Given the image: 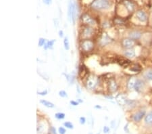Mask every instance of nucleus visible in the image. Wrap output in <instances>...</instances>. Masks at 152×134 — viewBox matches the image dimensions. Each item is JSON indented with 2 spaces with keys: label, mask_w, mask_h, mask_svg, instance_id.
<instances>
[{
  "label": "nucleus",
  "mask_w": 152,
  "mask_h": 134,
  "mask_svg": "<svg viewBox=\"0 0 152 134\" xmlns=\"http://www.w3.org/2000/svg\"><path fill=\"white\" fill-rule=\"evenodd\" d=\"M68 19L70 22L75 23L77 16V4L74 0H70L68 6Z\"/></svg>",
  "instance_id": "nucleus-1"
},
{
  "label": "nucleus",
  "mask_w": 152,
  "mask_h": 134,
  "mask_svg": "<svg viewBox=\"0 0 152 134\" xmlns=\"http://www.w3.org/2000/svg\"><path fill=\"white\" fill-rule=\"evenodd\" d=\"M91 6L95 10H106L110 8V3L108 0H94Z\"/></svg>",
  "instance_id": "nucleus-2"
},
{
  "label": "nucleus",
  "mask_w": 152,
  "mask_h": 134,
  "mask_svg": "<svg viewBox=\"0 0 152 134\" xmlns=\"http://www.w3.org/2000/svg\"><path fill=\"white\" fill-rule=\"evenodd\" d=\"M146 115V112L145 110H140L139 111L135 113L132 117V119L134 122L139 123Z\"/></svg>",
  "instance_id": "nucleus-3"
},
{
  "label": "nucleus",
  "mask_w": 152,
  "mask_h": 134,
  "mask_svg": "<svg viewBox=\"0 0 152 134\" xmlns=\"http://www.w3.org/2000/svg\"><path fill=\"white\" fill-rule=\"evenodd\" d=\"M135 41L131 38H126L124 39L122 41V45L123 47L127 50V49H132L135 46Z\"/></svg>",
  "instance_id": "nucleus-4"
},
{
  "label": "nucleus",
  "mask_w": 152,
  "mask_h": 134,
  "mask_svg": "<svg viewBox=\"0 0 152 134\" xmlns=\"http://www.w3.org/2000/svg\"><path fill=\"white\" fill-rule=\"evenodd\" d=\"M93 47H94V43L90 40H85L81 43V47L85 52H89L93 48Z\"/></svg>",
  "instance_id": "nucleus-5"
},
{
  "label": "nucleus",
  "mask_w": 152,
  "mask_h": 134,
  "mask_svg": "<svg viewBox=\"0 0 152 134\" xmlns=\"http://www.w3.org/2000/svg\"><path fill=\"white\" fill-rule=\"evenodd\" d=\"M81 19H82V21H83V23L85 24V25H87L93 26L95 24V22L93 20V18H92L89 14H83L82 17H81Z\"/></svg>",
  "instance_id": "nucleus-6"
},
{
  "label": "nucleus",
  "mask_w": 152,
  "mask_h": 134,
  "mask_svg": "<svg viewBox=\"0 0 152 134\" xmlns=\"http://www.w3.org/2000/svg\"><path fill=\"white\" fill-rule=\"evenodd\" d=\"M135 16H136V18L137 19L141 22H145L147 20V16L143 10H138L136 12Z\"/></svg>",
  "instance_id": "nucleus-7"
},
{
  "label": "nucleus",
  "mask_w": 152,
  "mask_h": 134,
  "mask_svg": "<svg viewBox=\"0 0 152 134\" xmlns=\"http://www.w3.org/2000/svg\"><path fill=\"white\" fill-rule=\"evenodd\" d=\"M108 89H109V91L112 93H114L117 91L118 84L115 80L113 79H110L108 82Z\"/></svg>",
  "instance_id": "nucleus-8"
},
{
  "label": "nucleus",
  "mask_w": 152,
  "mask_h": 134,
  "mask_svg": "<svg viewBox=\"0 0 152 134\" xmlns=\"http://www.w3.org/2000/svg\"><path fill=\"white\" fill-rule=\"evenodd\" d=\"M117 62L118 63L120 66L123 67V68H126L131 64V62L129 59L124 58H119L117 59Z\"/></svg>",
  "instance_id": "nucleus-9"
},
{
  "label": "nucleus",
  "mask_w": 152,
  "mask_h": 134,
  "mask_svg": "<svg viewBox=\"0 0 152 134\" xmlns=\"http://www.w3.org/2000/svg\"><path fill=\"white\" fill-rule=\"evenodd\" d=\"M129 38H131V39L133 40H138L142 36V33H141L140 31H131L129 33Z\"/></svg>",
  "instance_id": "nucleus-10"
},
{
  "label": "nucleus",
  "mask_w": 152,
  "mask_h": 134,
  "mask_svg": "<svg viewBox=\"0 0 152 134\" xmlns=\"http://www.w3.org/2000/svg\"><path fill=\"white\" fill-rule=\"evenodd\" d=\"M137 79H138L137 77H132L130 78L129 81H128V83H127V88H128V89H130V90L134 89Z\"/></svg>",
  "instance_id": "nucleus-11"
},
{
  "label": "nucleus",
  "mask_w": 152,
  "mask_h": 134,
  "mask_svg": "<svg viewBox=\"0 0 152 134\" xmlns=\"http://www.w3.org/2000/svg\"><path fill=\"white\" fill-rule=\"evenodd\" d=\"M116 100L117 103L121 106H124L126 104V98L125 95H122V94H118L116 98Z\"/></svg>",
  "instance_id": "nucleus-12"
},
{
  "label": "nucleus",
  "mask_w": 152,
  "mask_h": 134,
  "mask_svg": "<svg viewBox=\"0 0 152 134\" xmlns=\"http://www.w3.org/2000/svg\"><path fill=\"white\" fill-rule=\"evenodd\" d=\"M111 39H110V37L108 36L107 34H103V35L102 36V38L100 39V43L102 45H106L109 44V43L111 42Z\"/></svg>",
  "instance_id": "nucleus-13"
},
{
  "label": "nucleus",
  "mask_w": 152,
  "mask_h": 134,
  "mask_svg": "<svg viewBox=\"0 0 152 134\" xmlns=\"http://www.w3.org/2000/svg\"><path fill=\"white\" fill-rule=\"evenodd\" d=\"M144 88V82L142 80L137 79L136 84L135 86V90L137 92H140L143 89V88Z\"/></svg>",
  "instance_id": "nucleus-14"
},
{
  "label": "nucleus",
  "mask_w": 152,
  "mask_h": 134,
  "mask_svg": "<svg viewBox=\"0 0 152 134\" xmlns=\"http://www.w3.org/2000/svg\"><path fill=\"white\" fill-rule=\"evenodd\" d=\"M97 82L94 78L90 77L87 81V87L90 89H93L96 86Z\"/></svg>",
  "instance_id": "nucleus-15"
},
{
  "label": "nucleus",
  "mask_w": 152,
  "mask_h": 134,
  "mask_svg": "<svg viewBox=\"0 0 152 134\" xmlns=\"http://www.w3.org/2000/svg\"><path fill=\"white\" fill-rule=\"evenodd\" d=\"M87 72H88V69L86 68V66L84 65H81L80 66L79 70V75L81 78H84L85 76H87Z\"/></svg>",
  "instance_id": "nucleus-16"
},
{
  "label": "nucleus",
  "mask_w": 152,
  "mask_h": 134,
  "mask_svg": "<svg viewBox=\"0 0 152 134\" xmlns=\"http://www.w3.org/2000/svg\"><path fill=\"white\" fill-rule=\"evenodd\" d=\"M124 54L125 56L130 58H133L135 56V52L133 48L125 50V51L124 52Z\"/></svg>",
  "instance_id": "nucleus-17"
},
{
  "label": "nucleus",
  "mask_w": 152,
  "mask_h": 134,
  "mask_svg": "<svg viewBox=\"0 0 152 134\" xmlns=\"http://www.w3.org/2000/svg\"><path fill=\"white\" fill-rule=\"evenodd\" d=\"M124 6H125V7L126 8L127 10H129V12H133V10H134V9H135L134 4H133V3L130 2V1H128V0L124 1Z\"/></svg>",
  "instance_id": "nucleus-18"
},
{
  "label": "nucleus",
  "mask_w": 152,
  "mask_h": 134,
  "mask_svg": "<svg viewBox=\"0 0 152 134\" xmlns=\"http://www.w3.org/2000/svg\"><path fill=\"white\" fill-rule=\"evenodd\" d=\"M145 123L148 125H152V111L146 114L145 117Z\"/></svg>",
  "instance_id": "nucleus-19"
},
{
  "label": "nucleus",
  "mask_w": 152,
  "mask_h": 134,
  "mask_svg": "<svg viewBox=\"0 0 152 134\" xmlns=\"http://www.w3.org/2000/svg\"><path fill=\"white\" fill-rule=\"evenodd\" d=\"M93 32V29H91V28L86 27L84 29V30H83V35L84 37H90V36L92 35Z\"/></svg>",
  "instance_id": "nucleus-20"
},
{
  "label": "nucleus",
  "mask_w": 152,
  "mask_h": 134,
  "mask_svg": "<svg viewBox=\"0 0 152 134\" xmlns=\"http://www.w3.org/2000/svg\"><path fill=\"white\" fill-rule=\"evenodd\" d=\"M40 102L43 105H44L45 106L47 107V108H54L55 107V105L52 103V102L47 101V100H41Z\"/></svg>",
  "instance_id": "nucleus-21"
},
{
  "label": "nucleus",
  "mask_w": 152,
  "mask_h": 134,
  "mask_svg": "<svg viewBox=\"0 0 152 134\" xmlns=\"http://www.w3.org/2000/svg\"><path fill=\"white\" fill-rule=\"evenodd\" d=\"M56 42V40L55 39H52V40H50V41H48L47 42L45 43V46L44 49L45 50H47V49H52L53 48V45H54V43Z\"/></svg>",
  "instance_id": "nucleus-22"
},
{
  "label": "nucleus",
  "mask_w": 152,
  "mask_h": 134,
  "mask_svg": "<svg viewBox=\"0 0 152 134\" xmlns=\"http://www.w3.org/2000/svg\"><path fill=\"white\" fill-rule=\"evenodd\" d=\"M55 117L58 120H62L65 118V114L63 113H57L55 114Z\"/></svg>",
  "instance_id": "nucleus-23"
},
{
  "label": "nucleus",
  "mask_w": 152,
  "mask_h": 134,
  "mask_svg": "<svg viewBox=\"0 0 152 134\" xmlns=\"http://www.w3.org/2000/svg\"><path fill=\"white\" fill-rule=\"evenodd\" d=\"M64 48L66 50H68L70 49V44H69V41H68V38L67 37H66L64 38Z\"/></svg>",
  "instance_id": "nucleus-24"
},
{
  "label": "nucleus",
  "mask_w": 152,
  "mask_h": 134,
  "mask_svg": "<svg viewBox=\"0 0 152 134\" xmlns=\"http://www.w3.org/2000/svg\"><path fill=\"white\" fill-rule=\"evenodd\" d=\"M64 125L65 127H66L67 129H74V125L71 122H70V121L65 122L64 123Z\"/></svg>",
  "instance_id": "nucleus-25"
},
{
  "label": "nucleus",
  "mask_w": 152,
  "mask_h": 134,
  "mask_svg": "<svg viewBox=\"0 0 152 134\" xmlns=\"http://www.w3.org/2000/svg\"><path fill=\"white\" fill-rule=\"evenodd\" d=\"M145 77L148 80L152 81V70H149L145 72Z\"/></svg>",
  "instance_id": "nucleus-26"
},
{
  "label": "nucleus",
  "mask_w": 152,
  "mask_h": 134,
  "mask_svg": "<svg viewBox=\"0 0 152 134\" xmlns=\"http://www.w3.org/2000/svg\"><path fill=\"white\" fill-rule=\"evenodd\" d=\"M45 43V39H43V38H40L39 39V46L42 47L43 45H44Z\"/></svg>",
  "instance_id": "nucleus-27"
},
{
  "label": "nucleus",
  "mask_w": 152,
  "mask_h": 134,
  "mask_svg": "<svg viewBox=\"0 0 152 134\" xmlns=\"http://www.w3.org/2000/svg\"><path fill=\"white\" fill-rule=\"evenodd\" d=\"M59 95H60V97H62V98H67L68 97L67 93H66L65 91H64V90L60 91V92H59Z\"/></svg>",
  "instance_id": "nucleus-28"
},
{
  "label": "nucleus",
  "mask_w": 152,
  "mask_h": 134,
  "mask_svg": "<svg viewBox=\"0 0 152 134\" xmlns=\"http://www.w3.org/2000/svg\"><path fill=\"white\" fill-rule=\"evenodd\" d=\"M58 132L60 134H65L66 132V130L63 127H60L59 129H58Z\"/></svg>",
  "instance_id": "nucleus-29"
},
{
  "label": "nucleus",
  "mask_w": 152,
  "mask_h": 134,
  "mask_svg": "<svg viewBox=\"0 0 152 134\" xmlns=\"http://www.w3.org/2000/svg\"><path fill=\"white\" fill-rule=\"evenodd\" d=\"M79 123H80V124L81 125H84L86 123V119H85V117H80V119H79Z\"/></svg>",
  "instance_id": "nucleus-30"
},
{
  "label": "nucleus",
  "mask_w": 152,
  "mask_h": 134,
  "mask_svg": "<svg viewBox=\"0 0 152 134\" xmlns=\"http://www.w3.org/2000/svg\"><path fill=\"white\" fill-rule=\"evenodd\" d=\"M49 132H50L51 134H57V132H56V129L53 126L51 127L50 129H49Z\"/></svg>",
  "instance_id": "nucleus-31"
},
{
  "label": "nucleus",
  "mask_w": 152,
  "mask_h": 134,
  "mask_svg": "<svg viewBox=\"0 0 152 134\" xmlns=\"http://www.w3.org/2000/svg\"><path fill=\"white\" fill-rule=\"evenodd\" d=\"M103 131H104V133H108L109 131H110V127L108 126H104Z\"/></svg>",
  "instance_id": "nucleus-32"
},
{
  "label": "nucleus",
  "mask_w": 152,
  "mask_h": 134,
  "mask_svg": "<svg viewBox=\"0 0 152 134\" xmlns=\"http://www.w3.org/2000/svg\"><path fill=\"white\" fill-rule=\"evenodd\" d=\"M37 93H38L39 95H45L47 93V90H43V91H39V92H37Z\"/></svg>",
  "instance_id": "nucleus-33"
},
{
  "label": "nucleus",
  "mask_w": 152,
  "mask_h": 134,
  "mask_svg": "<svg viewBox=\"0 0 152 134\" xmlns=\"http://www.w3.org/2000/svg\"><path fill=\"white\" fill-rule=\"evenodd\" d=\"M43 2L46 5H50L52 3V0H43Z\"/></svg>",
  "instance_id": "nucleus-34"
},
{
  "label": "nucleus",
  "mask_w": 152,
  "mask_h": 134,
  "mask_svg": "<svg viewBox=\"0 0 152 134\" xmlns=\"http://www.w3.org/2000/svg\"><path fill=\"white\" fill-rule=\"evenodd\" d=\"M70 104H71V105H72V106H78L79 103L78 102L74 101V100H72V101H70Z\"/></svg>",
  "instance_id": "nucleus-35"
},
{
  "label": "nucleus",
  "mask_w": 152,
  "mask_h": 134,
  "mask_svg": "<svg viewBox=\"0 0 152 134\" xmlns=\"http://www.w3.org/2000/svg\"><path fill=\"white\" fill-rule=\"evenodd\" d=\"M116 22L117 24H120V23H123L124 21L123 20H120V18H118V19L116 20Z\"/></svg>",
  "instance_id": "nucleus-36"
},
{
  "label": "nucleus",
  "mask_w": 152,
  "mask_h": 134,
  "mask_svg": "<svg viewBox=\"0 0 152 134\" xmlns=\"http://www.w3.org/2000/svg\"><path fill=\"white\" fill-rule=\"evenodd\" d=\"M124 130L125 131H126L127 133H129V130H128V124H126L124 126Z\"/></svg>",
  "instance_id": "nucleus-37"
},
{
  "label": "nucleus",
  "mask_w": 152,
  "mask_h": 134,
  "mask_svg": "<svg viewBox=\"0 0 152 134\" xmlns=\"http://www.w3.org/2000/svg\"><path fill=\"white\" fill-rule=\"evenodd\" d=\"M59 36H60V37H63V31H59Z\"/></svg>",
  "instance_id": "nucleus-38"
},
{
  "label": "nucleus",
  "mask_w": 152,
  "mask_h": 134,
  "mask_svg": "<svg viewBox=\"0 0 152 134\" xmlns=\"http://www.w3.org/2000/svg\"><path fill=\"white\" fill-rule=\"evenodd\" d=\"M95 108H99V109L102 108V107H101L100 106H95Z\"/></svg>",
  "instance_id": "nucleus-39"
},
{
  "label": "nucleus",
  "mask_w": 152,
  "mask_h": 134,
  "mask_svg": "<svg viewBox=\"0 0 152 134\" xmlns=\"http://www.w3.org/2000/svg\"><path fill=\"white\" fill-rule=\"evenodd\" d=\"M97 134H100V133H97Z\"/></svg>",
  "instance_id": "nucleus-40"
}]
</instances>
